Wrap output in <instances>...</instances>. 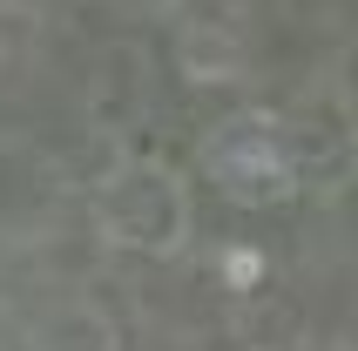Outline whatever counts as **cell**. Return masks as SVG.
Masks as SVG:
<instances>
[{
    "mask_svg": "<svg viewBox=\"0 0 358 351\" xmlns=\"http://www.w3.org/2000/svg\"><path fill=\"white\" fill-rule=\"evenodd\" d=\"M203 176L217 182L230 203L243 210H271V203H291L298 196V136L284 129L278 115L264 108H243V115L217 122L203 136Z\"/></svg>",
    "mask_w": 358,
    "mask_h": 351,
    "instance_id": "obj_1",
    "label": "cell"
},
{
    "mask_svg": "<svg viewBox=\"0 0 358 351\" xmlns=\"http://www.w3.org/2000/svg\"><path fill=\"white\" fill-rule=\"evenodd\" d=\"M95 216H101V236L122 243V250H142V257H169L182 250L189 236V189L162 162H122L95 196Z\"/></svg>",
    "mask_w": 358,
    "mask_h": 351,
    "instance_id": "obj_2",
    "label": "cell"
}]
</instances>
